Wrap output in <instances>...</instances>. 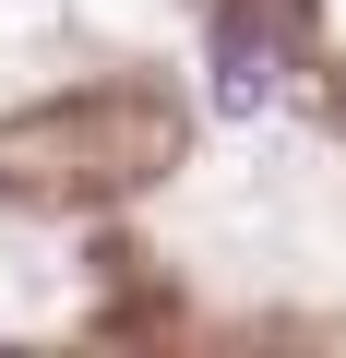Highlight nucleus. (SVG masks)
Segmentation results:
<instances>
[{
	"label": "nucleus",
	"mask_w": 346,
	"mask_h": 358,
	"mask_svg": "<svg viewBox=\"0 0 346 358\" xmlns=\"http://www.w3.org/2000/svg\"><path fill=\"white\" fill-rule=\"evenodd\" d=\"M275 84H287V72H275V36L227 24V36H215V108H227V120H251V108H263Z\"/></svg>",
	"instance_id": "nucleus-1"
}]
</instances>
